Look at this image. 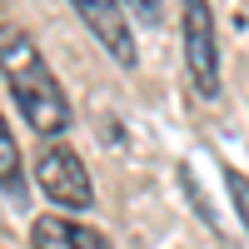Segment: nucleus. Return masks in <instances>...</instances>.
I'll use <instances>...</instances> for the list:
<instances>
[{
	"label": "nucleus",
	"instance_id": "f257e3e1",
	"mask_svg": "<svg viewBox=\"0 0 249 249\" xmlns=\"http://www.w3.org/2000/svg\"><path fill=\"white\" fill-rule=\"evenodd\" d=\"M0 75H5L15 105L35 135H65L70 130V100L60 90V80L50 75L40 45L15 20H0Z\"/></svg>",
	"mask_w": 249,
	"mask_h": 249
},
{
	"label": "nucleus",
	"instance_id": "f03ea898",
	"mask_svg": "<svg viewBox=\"0 0 249 249\" xmlns=\"http://www.w3.org/2000/svg\"><path fill=\"white\" fill-rule=\"evenodd\" d=\"M179 40H184V70H190L199 100H219V35H214L210 0L179 5Z\"/></svg>",
	"mask_w": 249,
	"mask_h": 249
},
{
	"label": "nucleus",
	"instance_id": "7ed1b4c3",
	"mask_svg": "<svg viewBox=\"0 0 249 249\" xmlns=\"http://www.w3.org/2000/svg\"><path fill=\"white\" fill-rule=\"evenodd\" d=\"M35 184H40V195H45L50 204H60V210H80V214H85L95 204L90 170L80 164V155L70 150V144H45V150H40Z\"/></svg>",
	"mask_w": 249,
	"mask_h": 249
},
{
	"label": "nucleus",
	"instance_id": "20e7f679",
	"mask_svg": "<svg viewBox=\"0 0 249 249\" xmlns=\"http://www.w3.org/2000/svg\"><path fill=\"white\" fill-rule=\"evenodd\" d=\"M70 10L80 15V25L110 50L115 65L135 70L140 50H135V30H130V20H124V10H120V0H70Z\"/></svg>",
	"mask_w": 249,
	"mask_h": 249
},
{
	"label": "nucleus",
	"instance_id": "39448f33",
	"mask_svg": "<svg viewBox=\"0 0 249 249\" xmlns=\"http://www.w3.org/2000/svg\"><path fill=\"white\" fill-rule=\"evenodd\" d=\"M30 249H110V239L65 214H40L30 224Z\"/></svg>",
	"mask_w": 249,
	"mask_h": 249
},
{
	"label": "nucleus",
	"instance_id": "423d86ee",
	"mask_svg": "<svg viewBox=\"0 0 249 249\" xmlns=\"http://www.w3.org/2000/svg\"><path fill=\"white\" fill-rule=\"evenodd\" d=\"M0 190H5L10 199L25 195V175H20V144H15V135H10L5 115H0Z\"/></svg>",
	"mask_w": 249,
	"mask_h": 249
},
{
	"label": "nucleus",
	"instance_id": "0eeeda50",
	"mask_svg": "<svg viewBox=\"0 0 249 249\" xmlns=\"http://www.w3.org/2000/svg\"><path fill=\"white\" fill-rule=\"evenodd\" d=\"M224 184H230V199H234V210H239V219H244V230H249V175L230 170V175H224Z\"/></svg>",
	"mask_w": 249,
	"mask_h": 249
},
{
	"label": "nucleus",
	"instance_id": "6e6552de",
	"mask_svg": "<svg viewBox=\"0 0 249 249\" xmlns=\"http://www.w3.org/2000/svg\"><path fill=\"white\" fill-rule=\"evenodd\" d=\"M124 10H130L140 25H160V15H164V0H124Z\"/></svg>",
	"mask_w": 249,
	"mask_h": 249
}]
</instances>
